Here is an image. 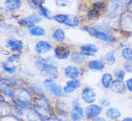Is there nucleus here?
<instances>
[{
  "label": "nucleus",
  "instance_id": "obj_1",
  "mask_svg": "<svg viewBox=\"0 0 132 121\" xmlns=\"http://www.w3.org/2000/svg\"><path fill=\"white\" fill-rule=\"evenodd\" d=\"M83 30L85 31L86 33H88L90 36L96 38L97 39H99L101 41H103V42H108V43H114L117 41L116 38H114L113 36L109 35V34L103 32V31H101V30H98L96 27H91V26H84L83 27Z\"/></svg>",
  "mask_w": 132,
  "mask_h": 121
},
{
  "label": "nucleus",
  "instance_id": "obj_2",
  "mask_svg": "<svg viewBox=\"0 0 132 121\" xmlns=\"http://www.w3.org/2000/svg\"><path fill=\"white\" fill-rule=\"evenodd\" d=\"M32 99L33 94L30 90L26 88H18L15 90V101L16 104L22 106L24 108H30L32 106Z\"/></svg>",
  "mask_w": 132,
  "mask_h": 121
},
{
  "label": "nucleus",
  "instance_id": "obj_3",
  "mask_svg": "<svg viewBox=\"0 0 132 121\" xmlns=\"http://www.w3.org/2000/svg\"><path fill=\"white\" fill-rule=\"evenodd\" d=\"M34 105H35L36 110L39 111L40 113L43 115V117L44 116H49L51 106H50L49 100L46 97H44V96L36 97L34 101Z\"/></svg>",
  "mask_w": 132,
  "mask_h": 121
},
{
  "label": "nucleus",
  "instance_id": "obj_4",
  "mask_svg": "<svg viewBox=\"0 0 132 121\" xmlns=\"http://www.w3.org/2000/svg\"><path fill=\"white\" fill-rule=\"evenodd\" d=\"M41 21V16L37 13H34L29 15L28 17L21 18L18 20V25L21 27H25V28H32V27L36 26V24L39 23Z\"/></svg>",
  "mask_w": 132,
  "mask_h": 121
},
{
  "label": "nucleus",
  "instance_id": "obj_5",
  "mask_svg": "<svg viewBox=\"0 0 132 121\" xmlns=\"http://www.w3.org/2000/svg\"><path fill=\"white\" fill-rule=\"evenodd\" d=\"M43 86L46 88L47 91H49L50 93L56 95V96H62L63 95V88H61L60 86L56 84L54 79L51 78H46L43 81Z\"/></svg>",
  "mask_w": 132,
  "mask_h": 121
},
{
  "label": "nucleus",
  "instance_id": "obj_6",
  "mask_svg": "<svg viewBox=\"0 0 132 121\" xmlns=\"http://www.w3.org/2000/svg\"><path fill=\"white\" fill-rule=\"evenodd\" d=\"M102 111V107L96 104H89L85 108L84 113H85V117L87 119H94L96 116H99Z\"/></svg>",
  "mask_w": 132,
  "mask_h": 121
},
{
  "label": "nucleus",
  "instance_id": "obj_7",
  "mask_svg": "<svg viewBox=\"0 0 132 121\" xmlns=\"http://www.w3.org/2000/svg\"><path fill=\"white\" fill-rule=\"evenodd\" d=\"M83 115H84V111H83L82 108L80 107L79 105V101L78 99H75L72 102V111H71V118L73 120H81L83 118Z\"/></svg>",
  "mask_w": 132,
  "mask_h": 121
},
{
  "label": "nucleus",
  "instance_id": "obj_8",
  "mask_svg": "<svg viewBox=\"0 0 132 121\" xmlns=\"http://www.w3.org/2000/svg\"><path fill=\"white\" fill-rule=\"evenodd\" d=\"M97 95L95 90L92 88L86 87L82 89L81 91V99L82 101L86 104H93L94 102L96 101Z\"/></svg>",
  "mask_w": 132,
  "mask_h": 121
},
{
  "label": "nucleus",
  "instance_id": "obj_9",
  "mask_svg": "<svg viewBox=\"0 0 132 121\" xmlns=\"http://www.w3.org/2000/svg\"><path fill=\"white\" fill-rule=\"evenodd\" d=\"M71 55L70 48L66 45H57L55 48V58L59 60H65Z\"/></svg>",
  "mask_w": 132,
  "mask_h": 121
},
{
  "label": "nucleus",
  "instance_id": "obj_10",
  "mask_svg": "<svg viewBox=\"0 0 132 121\" xmlns=\"http://www.w3.org/2000/svg\"><path fill=\"white\" fill-rule=\"evenodd\" d=\"M6 47L11 48V50L14 53H19L23 49V42L21 39H14L10 38L7 39Z\"/></svg>",
  "mask_w": 132,
  "mask_h": 121
},
{
  "label": "nucleus",
  "instance_id": "obj_11",
  "mask_svg": "<svg viewBox=\"0 0 132 121\" xmlns=\"http://www.w3.org/2000/svg\"><path fill=\"white\" fill-rule=\"evenodd\" d=\"M52 50V45L51 43L45 40H39L35 44V52L38 55H42V54H46Z\"/></svg>",
  "mask_w": 132,
  "mask_h": 121
},
{
  "label": "nucleus",
  "instance_id": "obj_12",
  "mask_svg": "<svg viewBox=\"0 0 132 121\" xmlns=\"http://www.w3.org/2000/svg\"><path fill=\"white\" fill-rule=\"evenodd\" d=\"M110 88L113 92H115L117 94H125L126 90V86L121 79H117L112 82Z\"/></svg>",
  "mask_w": 132,
  "mask_h": 121
},
{
  "label": "nucleus",
  "instance_id": "obj_13",
  "mask_svg": "<svg viewBox=\"0 0 132 121\" xmlns=\"http://www.w3.org/2000/svg\"><path fill=\"white\" fill-rule=\"evenodd\" d=\"M80 86V82L78 79H69V81L66 82V85L64 86L63 88V91L69 94V93H72L73 91H75L77 88H79Z\"/></svg>",
  "mask_w": 132,
  "mask_h": 121
},
{
  "label": "nucleus",
  "instance_id": "obj_14",
  "mask_svg": "<svg viewBox=\"0 0 132 121\" xmlns=\"http://www.w3.org/2000/svg\"><path fill=\"white\" fill-rule=\"evenodd\" d=\"M63 73L66 78L68 79H77L79 76V69L75 66H67L63 69Z\"/></svg>",
  "mask_w": 132,
  "mask_h": 121
},
{
  "label": "nucleus",
  "instance_id": "obj_15",
  "mask_svg": "<svg viewBox=\"0 0 132 121\" xmlns=\"http://www.w3.org/2000/svg\"><path fill=\"white\" fill-rule=\"evenodd\" d=\"M79 50L87 57V56H95L94 54L99 52V48L96 44L93 43H87V44H83L80 46Z\"/></svg>",
  "mask_w": 132,
  "mask_h": 121
},
{
  "label": "nucleus",
  "instance_id": "obj_16",
  "mask_svg": "<svg viewBox=\"0 0 132 121\" xmlns=\"http://www.w3.org/2000/svg\"><path fill=\"white\" fill-rule=\"evenodd\" d=\"M21 0H5V9H6L8 12H14V11H17L20 9L21 7Z\"/></svg>",
  "mask_w": 132,
  "mask_h": 121
},
{
  "label": "nucleus",
  "instance_id": "obj_17",
  "mask_svg": "<svg viewBox=\"0 0 132 121\" xmlns=\"http://www.w3.org/2000/svg\"><path fill=\"white\" fill-rule=\"evenodd\" d=\"M88 67L93 71H102L105 67V62L102 60H92L88 63Z\"/></svg>",
  "mask_w": 132,
  "mask_h": 121
},
{
  "label": "nucleus",
  "instance_id": "obj_18",
  "mask_svg": "<svg viewBox=\"0 0 132 121\" xmlns=\"http://www.w3.org/2000/svg\"><path fill=\"white\" fill-rule=\"evenodd\" d=\"M65 32L64 30H62L61 28H56L55 31H54L53 35H52V39H53L54 41L56 42H62L65 40Z\"/></svg>",
  "mask_w": 132,
  "mask_h": 121
},
{
  "label": "nucleus",
  "instance_id": "obj_19",
  "mask_svg": "<svg viewBox=\"0 0 132 121\" xmlns=\"http://www.w3.org/2000/svg\"><path fill=\"white\" fill-rule=\"evenodd\" d=\"M85 57L86 56L80 50L79 51H74L71 54V60H72V62H75V63H78V65L85 62Z\"/></svg>",
  "mask_w": 132,
  "mask_h": 121
},
{
  "label": "nucleus",
  "instance_id": "obj_20",
  "mask_svg": "<svg viewBox=\"0 0 132 121\" xmlns=\"http://www.w3.org/2000/svg\"><path fill=\"white\" fill-rule=\"evenodd\" d=\"M105 115L107 116L108 119L111 120H116V119H119L122 116L121 111L116 108H108L105 111Z\"/></svg>",
  "mask_w": 132,
  "mask_h": 121
},
{
  "label": "nucleus",
  "instance_id": "obj_21",
  "mask_svg": "<svg viewBox=\"0 0 132 121\" xmlns=\"http://www.w3.org/2000/svg\"><path fill=\"white\" fill-rule=\"evenodd\" d=\"M113 82V75L111 73H104L101 78V83L104 88H109Z\"/></svg>",
  "mask_w": 132,
  "mask_h": 121
},
{
  "label": "nucleus",
  "instance_id": "obj_22",
  "mask_svg": "<svg viewBox=\"0 0 132 121\" xmlns=\"http://www.w3.org/2000/svg\"><path fill=\"white\" fill-rule=\"evenodd\" d=\"M26 117L28 120H42L43 115L40 113L37 110H30V111L27 112Z\"/></svg>",
  "mask_w": 132,
  "mask_h": 121
},
{
  "label": "nucleus",
  "instance_id": "obj_23",
  "mask_svg": "<svg viewBox=\"0 0 132 121\" xmlns=\"http://www.w3.org/2000/svg\"><path fill=\"white\" fill-rule=\"evenodd\" d=\"M1 92L11 99L15 97V90H13V88H11L10 86L5 85V84H1Z\"/></svg>",
  "mask_w": 132,
  "mask_h": 121
},
{
  "label": "nucleus",
  "instance_id": "obj_24",
  "mask_svg": "<svg viewBox=\"0 0 132 121\" xmlns=\"http://www.w3.org/2000/svg\"><path fill=\"white\" fill-rule=\"evenodd\" d=\"M29 34L33 37H43L45 36L46 31L40 26H34L29 29Z\"/></svg>",
  "mask_w": 132,
  "mask_h": 121
},
{
  "label": "nucleus",
  "instance_id": "obj_25",
  "mask_svg": "<svg viewBox=\"0 0 132 121\" xmlns=\"http://www.w3.org/2000/svg\"><path fill=\"white\" fill-rule=\"evenodd\" d=\"M123 27L126 29L132 30V16L129 13H126L123 17H122V21H121Z\"/></svg>",
  "mask_w": 132,
  "mask_h": 121
},
{
  "label": "nucleus",
  "instance_id": "obj_26",
  "mask_svg": "<svg viewBox=\"0 0 132 121\" xmlns=\"http://www.w3.org/2000/svg\"><path fill=\"white\" fill-rule=\"evenodd\" d=\"M70 15H67V13H57V15H55L53 17V19L55 21H56L57 23H60V24H64L67 22V20L69 19Z\"/></svg>",
  "mask_w": 132,
  "mask_h": 121
},
{
  "label": "nucleus",
  "instance_id": "obj_27",
  "mask_svg": "<svg viewBox=\"0 0 132 121\" xmlns=\"http://www.w3.org/2000/svg\"><path fill=\"white\" fill-rule=\"evenodd\" d=\"M121 56H122V59L127 61V62L132 61V48H130V47L123 48L122 53H121Z\"/></svg>",
  "mask_w": 132,
  "mask_h": 121
},
{
  "label": "nucleus",
  "instance_id": "obj_28",
  "mask_svg": "<svg viewBox=\"0 0 132 121\" xmlns=\"http://www.w3.org/2000/svg\"><path fill=\"white\" fill-rule=\"evenodd\" d=\"M79 17H77V16H71V15H70L69 19L67 20V22L65 23V25L68 27H77L79 26Z\"/></svg>",
  "mask_w": 132,
  "mask_h": 121
},
{
  "label": "nucleus",
  "instance_id": "obj_29",
  "mask_svg": "<svg viewBox=\"0 0 132 121\" xmlns=\"http://www.w3.org/2000/svg\"><path fill=\"white\" fill-rule=\"evenodd\" d=\"M1 67L6 73H9V74H14L16 72V66H10L8 62H2Z\"/></svg>",
  "mask_w": 132,
  "mask_h": 121
},
{
  "label": "nucleus",
  "instance_id": "obj_30",
  "mask_svg": "<svg viewBox=\"0 0 132 121\" xmlns=\"http://www.w3.org/2000/svg\"><path fill=\"white\" fill-rule=\"evenodd\" d=\"M45 2V0H28V5L31 9H38L39 7L43 6V4Z\"/></svg>",
  "mask_w": 132,
  "mask_h": 121
},
{
  "label": "nucleus",
  "instance_id": "obj_31",
  "mask_svg": "<svg viewBox=\"0 0 132 121\" xmlns=\"http://www.w3.org/2000/svg\"><path fill=\"white\" fill-rule=\"evenodd\" d=\"M1 84H5L10 87H17L18 86V81L14 78H3L1 80Z\"/></svg>",
  "mask_w": 132,
  "mask_h": 121
},
{
  "label": "nucleus",
  "instance_id": "obj_32",
  "mask_svg": "<svg viewBox=\"0 0 132 121\" xmlns=\"http://www.w3.org/2000/svg\"><path fill=\"white\" fill-rule=\"evenodd\" d=\"M38 13H39L41 17H45L47 19H53V17H51V16H50L49 9L45 8L44 6H41L38 8Z\"/></svg>",
  "mask_w": 132,
  "mask_h": 121
},
{
  "label": "nucleus",
  "instance_id": "obj_33",
  "mask_svg": "<svg viewBox=\"0 0 132 121\" xmlns=\"http://www.w3.org/2000/svg\"><path fill=\"white\" fill-rule=\"evenodd\" d=\"M104 61L108 62V63H111V65H114L116 62L115 56H114V51H110V52H107L103 57Z\"/></svg>",
  "mask_w": 132,
  "mask_h": 121
},
{
  "label": "nucleus",
  "instance_id": "obj_34",
  "mask_svg": "<svg viewBox=\"0 0 132 121\" xmlns=\"http://www.w3.org/2000/svg\"><path fill=\"white\" fill-rule=\"evenodd\" d=\"M74 0H56V5L60 8H65L72 5Z\"/></svg>",
  "mask_w": 132,
  "mask_h": 121
},
{
  "label": "nucleus",
  "instance_id": "obj_35",
  "mask_svg": "<svg viewBox=\"0 0 132 121\" xmlns=\"http://www.w3.org/2000/svg\"><path fill=\"white\" fill-rule=\"evenodd\" d=\"M100 12L99 11H97L96 9H91V10H89L88 12H87V15H86V17H87V19L88 20H92L94 19V18H96L97 17H99L100 16Z\"/></svg>",
  "mask_w": 132,
  "mask_h": 121
},
{
  "label": "nucleus",
  "instance_id": "obj_36",
  "mask_svg": "<svg viewBox=\"0 0 132 121\" xmlns=\"http://www.w3.org/2000/svg\"><path fill=\"white\" fill-rule=\"evenodd\" d=\"M20 58H21V55L18 54V53H15V54H13V55L9 56V57L7 58V62H11V63L18 62L20 61Z\"/></svg>",
  "mask_w": 132,
  "mask_h": 121
},
{
  "label": "nucleus",
  "instance_id": "obj_37",
  "mask_svg": "<svg viewBox=\"0 0 132 121\" xmlns=\"http://www.w3.org/2000/svg\"><path fill=\"white\" fill-rule=\"evenodd\" d=\"M93 8L96 9L97 11H99L100 13H101V12H102V11L104 10L105 6H104V4H103L102 1H97L95 3H93Z\"/></svg>",
  "mask_w": 132,
  "mask_h": 121
},
{
  "label": "nucleus",
  "instance_id": "obj_38",
  "mask_svg": "<svg viewBox=\"0 0 132 121\" xmlns=\"http://www.w3.org/2000/svg\"><path fill=\"white\" fill-rule=\"evenodd\" d=\"M126 72L125 70H122V69L119 68V69H116L115 72H114V74H115L116 78L117 79H121V80H123L125 77H126Z\"/></svg>",
  "mask_w": 132,
  "mask_h": 121
},
{
  "label": "nucleus",
  "instance_id": "obj_39",
  "mask_svg": "<svg viewBox=\"0 0 132 121\" xmlns=\"http://www.w3.org/2000/svg\"><path fill=\"white\" fill-rule=\"evenodd\" d=\"M25 109L26 108H24V107H22V106H20L18 104H16L14 106V111H15V112L19 116H23L25 115Z\"/></svg>",
  "mask_w": 132,
  "mask_h": 121
},
{
  "label": "nucleus",
  "instance_id": "obj_40",
  "mask_svg": "<svg viewBox=\"0 0 132 121\" xmlns=\"http://www.w3.org/2000/svg\"><path fill=\"white\" fill-rule=\"evenodd\" d=\"M98 30H101V31H103V32H106L107 30L110 29V25H109L107 22H102L100 23L99 25L96 27Z\"/></svg>",
  "mask_w": 132,
  "mask_h": 121
},
{
  "label": "nucleus",
  "instance_id": "obj_41",
  "mask_svg": "<svg viewBox=\"0 0 132 121\" xmlns=\"http://www.w3.org/2000/svg\"><path fill=\"white\" fill-rule=\"evenodd\" d=\"M126 88L129 90V92H131L132 93V78H129L126 80Z\"/></svg>",
  "mask_w": 132,
  "mask_h": 121
},
{
  "label": "nucleus",
  "instance_id": "obj_42",
  "mask_svg": "<svg viewBox=\"0 0 132 121\" xmlns=\"http://www.w3.org/2000/svg\"><path fill=\"white\" fill-rule=\"evenodd\" d=\"M125 70L126 72L132 73V61H130L129 62H126V65H125Z\"/></svg>",
  "mask_w": 132,
  "mask_h": 121
},
{
  "label": "nucleus",
  "instance_id": "obj_43",
  "mask_svg": "<svg viewBox=\"0 0 132 121\" xmlns=\"http://www.w3.org/2000/svg\"><path fill=\"white\" fill-rule=\"evenodd\" d=\"M101 104L102 105V107H108L109 106V102L105 99H102V101H101Z\"/></svg>",
  "mask_w": 132,
  "mask_h": 121
},
{
  "label": "nucleus",
  "instance_id": "obj_44",
  "mask_svg": "<svg viewBox=\"0 0 132 121\" xmlns=\"http://www.w3.org/2000/svg\"><path fill=\"white\" fill-rule=\"evenodd\" d=\"M92 120H95V121H97V120L103 121V120H104V118H102V117H98V116H96V117L94 118V119H92Z\"/></svg>",
  "mask_w": 132,
  "mask_h": 121
},
{
  "label": "nucleus",
  "instance_id": "obj_45",
  "mask_svg": "<svg viewBox=\"0 0 132 121\" xmlns=\"http://www.w3.org/2000/svg\"><path fill=\"white\" fill-rule=\"evenodd\" d=\"M122 120L123 121H132V117H125Z\"/></svg>",
  "mask_w": 132,
  "mask_h": 121
},
{
  "label": "nucleus",
  "instance_id": "obj_46",
  "mask_svg": "<svg viewBox=\"0 0 132 121\" xmlns=\"http://www.w3.org/2000/svg\"><path fill=\"white\" fill-rule=\"evenodd\" d=\"M126 3H127V4H131L132 3V0H126Z\"/></svg>",
  "mask_w": 132,
  "mask_h": 121
}]
</instances>
